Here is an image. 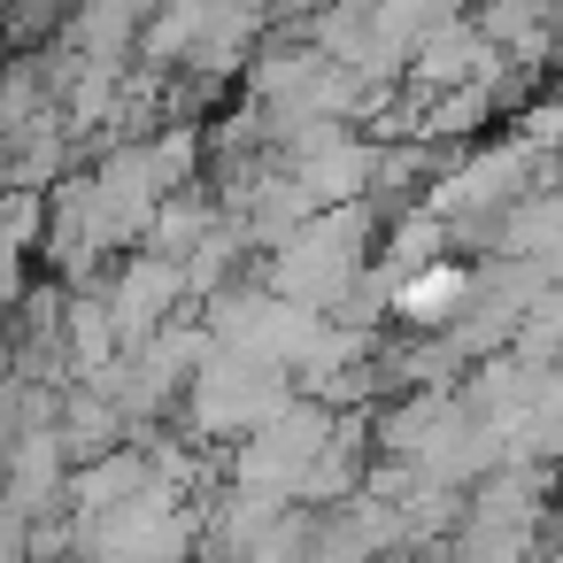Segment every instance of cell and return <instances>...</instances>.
<instances>
[{
  "label": "cell",
  "instance_id": "obj_1",
  "mask_svg": "<svg viewBox=\"0 0 563 563\" xmlns=\"http://www.w3.org/2000/svg\"><path fill=\"white\" fill-rule=\"evenodd\" d=\"M455 286H463V271H432V278H417V286L401 294V309H440Z\"/></svg>",
  "mask_w": 563,
  "mask_h": 563
}]
</instances>
